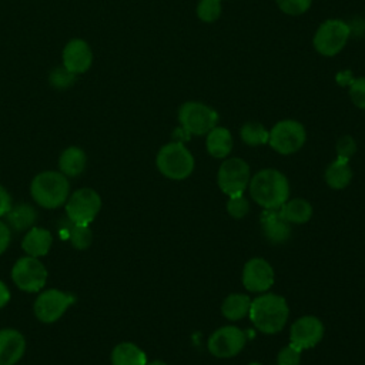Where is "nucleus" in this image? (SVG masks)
Here are the masks:
<instances>
[{
	"mask_svg": "<svg viewBox=\"0 0 365 365\" xmlns=\"http://www.w3.org/2000/svg\"><path fill=\"white\" fill-rule=\"evenodd\" d=\"M70 192L68 178L58 171H43L37 174L30 185L33 200L43 208H57L66 204Z\"/></svg>",
	"mask_w": 365,
	"mask_h": 365,
	"instance_id": "nucleus-3",
	"label": "nucleus"
},
{
	"mask_svg": "<svg viewBox=\"0 0 365 365\" xmlns=\"http://www.w3.org/2000/svg\"><path fill=\"white\" fill-rule=\"evenodd\" d=\"M68 237H70V242L77 250L88 248L91 244V240H93V234H91V230L88 228V225H77L73 222L70 227Z\"/></svg>",
	"mask_w": 365,
	"mask_h": 365,
	"instance_id": "nucleus-29",
	"label": "nucleus"
},
{
	"mask_svg": "<svg viewBox=\"0 0 365 365\" xmlns=\"http://www.w3.org/2000/svg\"><path fill=\"white\" fill-rule=\"evenodd\" d=\"M48 81L51 84V87H54L56 90H66L68 87H71L76 81V74L70 73L63 64L54 67L50 71L48 76Z\"/></svg>",
	"mask_w": 365,
	"mask_h": 365,
	"instance_id": "nucleus-28",
	"label": "nucleus"
},
{
	"mask_svg": "<svg viewBox=\"0 0 365 365\" xmlns=\"http://www.w3.org/2000/svg\"><path fill=\"white\" fill-rule=\"evenodd\" d=\"M178 123L190 135H205L218 125L220 115L215 108L201 101H185L180 106Z\"/></svg>",
	"mask_w": 365,
	"mask_h": 365,
	"instance_id": "nucleus-6",
	"label": "nucleus"
},
{
	"mask_svg": "<svg viewBox=\"0 0 365 365\" xmlns=\"http://www.w3.org/2000/svg\"><path fill=\"white\" fill-rule=\"evenodd\" d=\"M335 150H336L338 158H344L349 161V158L356 153V141L351 135H342L338 138L335 144Z\"/></svg>",
	"mask_w": 365,
	"mask_h": 365,
	"instance_id": "nucleus-34",
	"label": "nucleus"
},
{
	"mask_svg": "<svg viewBox=\"0 0 365 365\" xmlns=\"http://www.w3.org/2000/svg\"><path fill=\"white\" fill-rule=\"evenodd\" d=\"M248 365H262V364H259V362H250Z\"/></svg>",
	"mask_w": 365,
	"mask_h": 365,
	"instance_id": "nucleus-39",
	"label": "nucleus"
},
{
	"mask_svg": "<svg viewBox=\"0 0 365 365\" xmlns=\"http://www.w3.org/2000/svg\"><path fill=\"white\" fill-rule=\"evenodd\" d=\"M227 211L228 214L232 217V218H242L248 214L250 211V202L248 200L244 197V194L241 195H232V197H228V201H227Z\"/></svg>",
	"mask_w": 365,
	"mask_h": 365,
	"instance_id": "nucleus-31",
	"label": "nucleus"
},
{
	"mask_svg": "<svg viewBox=\"0 0 365 365\" xmlns=\"http://www.w3.org/2000/svg\"><path fill=\"white\" fill-rule=\"evenodd\" d=\"M240 137L244 144L250 147H258L268 144L269 131L264 127V124L258 121H247L240 128Z\"/></svg>",
	"mask_w": 365,
	"mask_h": 365,
	"instance_id": "nucleus-26",
	"label": "nucleus"
},
{
	"mask_svg": "<svg viewBox=\"0 0 365 365\" xmlns=\"http://www.w3.org/2000/svg\"><path fill=\"white\" fill-rule=\"evenodd\" d=\"M147 355L133 342H121L111 352V365H145Z\"/></svg>",
	"mask_w": 365,
	"mask_h": 365,
	"instance_id": "nucleus-22",
	"label": "nucleus"
},
{
	"mask_svg": "<svg viewBox=\"0 0 365 365\" xmlns=\"http://www.w3.org/2000/svg\"><path fill=\"white\" fill-rule=\"evenodd\" d=\"M251 198L264 210H278L289 198V182L275 168H264L250 180Z\"/></svg>",
	"mask_w": 365,
	"mask_h": 365,
	"instance_id": "nucleus-1",
	"label": "nucleus"
},
{
	"mask_svg": "<svg viewBox=\"0 0 365 365\" xmlns=\"http://www.w3.org/2000/svg\"><path fill=\"white\" fill-rule=\"evenodd\" d=\"M61 64L73 74L78 76L90 70L93 64V50L83 38H71L63 48Z\"/></svg>",
	"mask_w": 365,
	"mask_h": 365,
	"instance_id": "nucleus-15",
	"label": "nucleus"
},
{
	"mask_svg": "<svg viewBox=\"0 0 365 365\" xmlns=\"http://www.w3.org/2000/svg\"><path fill=\"white\" fill-rule=\"evenodd\" d=\"M275 4L284 14L301 16L311 9L312 0H275Z\"/></svg>",
	"mask_w": 365,
	"mask_h": 365,
	"instance_id": "nucleus-30",
	"label": "nucleus"
},
{
	"mask_svg": "<svg viewBox=\"0 0 365 365\" xmlns=\"http://www.w3.org/2000/svg\"><path fill=\"white\" fill-rule=\"evenodd\" d=\"M274 269L271 264L259 257L250 258L242 268L241 281L247 291L262 294L274 284Z\"/></svg>",
	"mask_w": 365,
	"mask_h": 365,
	"instance_id": "nucleus-13",
	"label": "nucleus"
},
{
	"mask_svg": "<svg viewBox=\"0 0 365 365\" xmlns=\"http://www.w3.org/2000/svg\"><path fill=\"white\" fill-rule=\"evenodd\" d=\"M261 231L272 244H282L291 237V224L278 210H264L261 214Z\"/></svg>",
	"mask_w": 365,
	"mask_h": 365,
	"instance_id": "nucleus-16",
	"label": "nucleus"
},
{
	"mask_svg": "<svg viewBox=\"0 0 365 365\" xmlns=\"http://www.w3.org/2000/svg\"><path fill=\"white\" fill-rule=\"evenodd\" d=\"M9 301H10V291L7 285L3 281H0V308L7 305Z\"/></svg>",
	"mask_w": 365,
	"mask_h": 365,
	"instance_id": "nucleus-37",
	"label": "nucleus"
},
{
	"mask_svg": "<svg viewBox=\"0 0 365 365\" xmlns=\"http://www.w3.org/2000/svg\"><path fill=\"white\" fill-rule=\"evenodd\" d=\"M155 165L164 177L181 181L191 175L195 163L191 151L184 145V143L170 141L158 150L155 155Z\"/></svg>",
	"mask_w": 365,
	"mask_h": 365,
	"instance_id": "nucleus-4",
	"label": "nucleus"
},
{
	"mask_svg": "<svg viewBox=\"0 0 365 365\" xmlns=\"http://www.w3.org/2000/svg\"><path fill=\"white\" fill-rule=\"evenodd\" d=\"M11 279L19 289L37 292L43 289L47 281V269L36 257H21L11 268Z\"/></svg>",
	"mask_w": 365,
	"mask_h": 365,
	"instance_id": "nucleus-10",
	"label": "nucleus"
},
{
	"mask_svg": "<svg viewBox=\"0 0 365 365\" xmlns=\"http://www.w3.org/2000/svg\"><path fill=\"white\" fill-rule=\"evenodd\" d=\"M145 365H167L164 361H161V359H154V361H150V362H147Z\"/></svg>",
	"mask_w": 365,
	"mask_h": 365,
	"instance_id": "nucleus-38",
	"label": "nucleus"
},
{
	"mask_svg": "<svg viewBox=\"0 0 365 365\" xmlns=\"http://www.w3.org/2000/svg\"><path fill=\"white\" fill-rule=\"evenodd\" d=\"M307 141V131L302 123L294 118H284L277 121L268 137L269 147L282 155H289L299 151Z\"/></svg>",
	"mask_w": 365,
	"mask_h": 365,
	"instance_id": "nucleus-7",
	"label": "nucleus"
},
{
	"mask_svg": "<svg viewBox=\"0 0 365 365\" xmlns=\"http://www.w3.org/2000/svg\"><path fill=\"white\" fill-rule=\"evenodd\" d=\"M232 135L227 127L215 125L205 134L207 153L214 158H227L232 151Z\"/></svg>",
	"mask_w": 365,
	"mask_h": 365,
	"instance_id": "nucleus-18",
	"label": "nucleus"
},
{
	"mask_svg": "<svg viewBox=\"0 0 365 365\" xmlns=\"http://www.w3.org/2000/svg\"><path fill=\"white\" fill-rule=\"evenodd\" d=\"M4 217L7 221L6 224L10 230L23 231L34 224V221L37 220V212L29 204H19L16 207H11Z\"/></svg>",
	"mask_w": 365,
	"mask_h": 365,
	"instance_id": "nucleus-24",
	"label": "nucleus"
},
{
	"mask_svg": "<svg viewBox=\"0 0 365 365\" xmlns=\"http://www.w3.org/2000/svg\"><path fill=\"white\" fill-rule=\"evenodd\" d=\"M325 182L332 190H344L352 180V170L349 161L344 158H335L325 170Z\"/></svg>",
	"mask_w": 365,
	"mask_h": 365,
	"instance_id": "nucleus-21",
	"label": "nucleus"
},
{
	"mask_svg": "<svg viewBox=\"0 0 365 365\" xmlns=\"http://www.w3.org/2000/svg\"><path fill=\"white\" fill-rule=\"evenodd\" d=\"M101 208V198L93 188H80L66 201V214L70 222L88 225L94 221Z\"/></svg>",
	"mask_w": 365,
	"mask_h": 365,
	"instance_id": "nucleus-9",
	"label": "nucleus"
},
{
	"mask_svg": "<svg viewBox=\"0 0 365 365\" xmlns=\"http://www.w3.org/2000/svg\"><path fill=\"white\" fill-rule=\"evenodd\" d=\"M289 315V308L284 297L262 292L259 297L251 301L248 317L254 327L262 334L279 332Z\"/></svg>",
	"mask_w": 365,
	"mask_h": 365,
	"instance_id": "nucleus-2",
	"label": "nucleus"
},
{
	"mask_svg": "<svg viewBox=\"0 0 365 365\" xmlns=\"http://www.w3.org/2000/svg\"><path fill=\"white\" fill-rule=\"evenodd\" d=\"M324 336V324L314 315L298 318L289 331V344L304 351L314 348Z\"/></svg>",
	"mask_w": 365,
	"mask_h": 365,
	"instance_id": "nucleus-14",
	"label": "nucleus"
},
{
	"mask_svg": "<svg viewBox=\"0 0 365 365\" xmlns=\"http://www.w3.org/2000/svg\"><path fill=\"white\" fill-rule=\"evenodd\" d=\"M11 240V230L3 221H0V255L7 250Z\"/></svg>",
	"mask_w": 365,
	"mask_h": 365,
	"instance_id": "nucleus-35",
	"label": "nucleus"
},
{
	"mask_svg": "<svg viewBox=\"0 0 365 365\" xmlns=\"http://www.w3.org/2000/svg\"><path fill=\"white\" fill-rule=\"evenodd\" d=\"M251 180L250 165L240 157L225 158L217 173V182L220 190L228 197L244 194Z\"/></svg>",
	"mask_w": 365,
	"mask_h": 365,
	"instance_id": "nucleus-8",
	"label": "nucleus"
},
{
	"mask_svg": "<svg viewBox=\"0 0 365 365\" xmlns=\"http://www.w3.org/2000/svg\"><path fill=\"white\" fill-rule=\"evenodd\" d=\"M352 104L361 110H365V77L354 78L348 90Z\"/></svg>",
	"mask_w": 365,
	"mask_h": 365,
	"instance_id": "nucleus-32",
	"label": "nucleus"
},
{
	"mask_svg": "<svg viewBox=\"0 0 365 365\" xmlns=\"http://www.w3.org/2000/svg\"><path fill=\"white\" fill-rule=\"evenodd\" d=\"M87 157L83 148L71 145L67 147L60 158H58V168L60 173H63L66 177H77L80 175L86 168Z\"/></svg>",
	"mask_w": 365,
	"mask_h": 365,
	"instance_id": "nucleus-20",
	"label": "nucleus"
},
{
	"mask_svg": "<svg viewBox=\"0 0 365 365\" xmlns=\"http://www.w3.org/2000/svg\"><path fill=\"white\" fill-rule=\"evenodd\" d=\"M11 208V197L7 190L0 185V217H4Z\"/></svg>",
	"mask_w": 365,
	"mask_h": 365,
	"instance_id": "nucleus-36",
	"label": "nucleus"
},
{
	"mask_svg": "<svg viewBox=\"0 0 365 365\" xmlns=\"http://www.w3.org/2000/svg\"><path fill=\"white\" fill-rule=\"evenodd\" d=\"M279 212L289 224H305L312 217V205L304 198H288Z\"/></svg>",
	"mask_w": 365,
	"mask_h": 365,
	"instance_id": "nucleus-23",
	"label": "nucleus"
},
{
	"mask_svg": "<svg viewBox=\"0 0 365 365\" xmlns=\"http://www.w3.org/2000/svg\"><path fill=\"white\" fill-rule=\"evenodd\" d=\"M76 297L60 289H46L38 294L34 302V314L44 324L56 322L66 309L73 305Z\"/></svg>",
	"mask_w": 365,
	"mask_h": 365,
	"instance_id": "nucleus-11",
	"label": "nucleus"
},
{
	"mask_svg": "<svg viewBox=\"0 0 365 365\" xmlns=\"http://www.w3.org/2000/svg\"><path fill=\"white\" fill-rule=\"evenodd\" d=\"M51 244H53V237L48 230L33 227L23 237L21 248L27 255L37 258V257L46 255L50 251Z\"/></svg>",
	"mask_w": 365,
	"mask_h": 365,
	"instance_id": "nucleus-19",
	"label": "nucleus"
},
{
	"mask_svg": "<svg viewBox=\"0 0 365 365\" xmlns=\"http://www.w3.org/2000/svg\"><path fill=\"white\" fill-rule=\"evenodd\" d=\"M26 351V339L11 328L0 329V365L17 364Z\"/></svg>",
	"mask_w": 365,
	"mask_h": 365,
	"instance_id": "nucleus-17",
	"label": "nucleus"
},
{
	"mask_svg": "<svg viewBox=\"0 0 365 365\" xmlns=\"http://www.w3.org/2000/svg\"><path fill=\"white\" fill-rule=\"evenodd\" d=\"M222 0H198L195 14L202 23H214L221 17Z\"/></svg>",
	"mask_w": 365,
	"mask_h": 365,
	"instance_id": "nucleus-27",
	"label": "nucleus"
},
{
	"mask_svg": "<svg viewBox=\"0 0 365 365\" xmlns=\"http://www.w3.org/2000/svg\"><path fill=\"white\" fill-rule=\"evenodd\" d=\"M245 334L234 325H225L215 329L207 342V348L215 358H232L242 351Z\"/></svg>",
	"mask_w": 365,
	"mask_h": 365,
	"instance_id": "nucleus-12",
	"label": "nucleus"
},
{
	"mask_svg": "<svg viewBox=\"0 0 365 365\" xmlns=\"http://www.w3.org/2000/svg\"><path fill=\"white\" fill-rule=\"evenodd\" d=\"M301 349L288 344L277 355V365H299L301 362Z\"/></svg>",
	"mask_w": 365,
	"mask_h": 365,
	"instance_id": "nucleus-33",
	"label": "nucleus"
},
{
	"mask_svg": "<svg viewBox=\"0 0 365 365\" xmlns=\"http://www.w3.org/2000/svg\"><path fill=\"white\" fill-rule=\"evenodd\" d=\"M351 37V27L342 19L324 20L314 33L312 46L324 57H334L344 50Z\"/></svg>",
	"mask_w": 365,
	"mask_h": 365,
	"instance_id": "nucleus-5",
	"label": "nucleus"
},
{
	"mask_svg": "<svg viewBox=\"0 0 365 365\" xmlns=\"http://www.w3.org/2000/svg\"><path fill=\"white\" fill-rule=\"evenodd\" d=\"M251 299L245 294H230L221 305L222 315L230 321H238L248 315Z\"/></svg>",
	"mask_w": 365,
	"mask_h": 365,
	"instance_id": "nucleus-25",
	"label": "nucleus"
}]
</instances>
